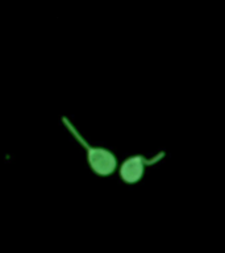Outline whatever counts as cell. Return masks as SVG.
Masks as SVG:
<instances>
[{"mask_svg":"<svg viewBox=\"0 0 225 253\" xmlns=\"http://www.w3.org/2000/svg\"><path fill=\"white\" fill-rule=\"evenodd\" d=\"M62 122L65 126L69 129V132L74 136L75 140L83 146V149L86 152L87 164L90 166L92 173L99 175V177H108V175L116 171L117 160H116V156L110 149L91 145L90 142H87L82 134L79 133V130L75 128L74 124L69 119L63 116Z\"/></svg>","mask_w":225,"mask_h":253,"instance_id":"cell-1","label":"cell"},{"mask_svg":"<svg viewBox=\"0 0 225 253\" xmlns=\"http://www.w3.org/2000/svg\"><path fill=\"white\" fill-rule=\"evenodd\" d=\"M163 157H165V153L161 152L157 156H154L153 158H146L142 154H134V156L125 158L121 162L120 169H118V174H120L121 181L128 183V185L137 183L144 178L146 166L154 165L155 162L161 161Z\"/></svg>","mask_w":225,"mask_h":253,"instance_id":"cell-2","label":"cell"}]
</instances>
